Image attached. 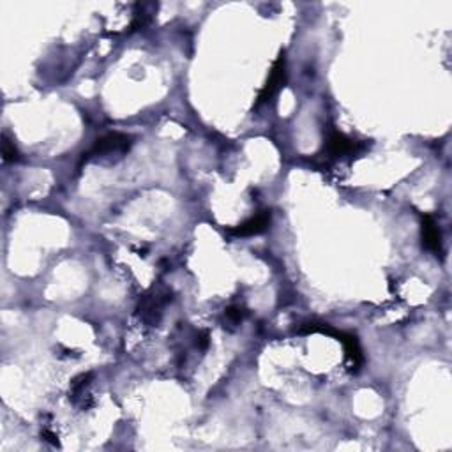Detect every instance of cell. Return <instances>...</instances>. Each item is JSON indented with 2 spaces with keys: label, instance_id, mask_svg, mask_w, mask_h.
<instances>
[{
  "label": "cell",
  "instance_id": "1",
  "mask_svg": "<svg viewBox=\"0 0 452 452\" xmlns=\"http://www.w3.org/2000/svg\"><path fill=\"white\" fill-rule=\"evenodd\" d=\"M131 136L124 133H108L94 142L90 150L83 154V158H106L111 154H126L131 147Z\"/></svg>",
  "mask_w": 452,
  "mask_h": 452
},
{
  "label": "cell",
  "instance_id": "2",
  "mask_svg": "<svg viewBox=\"0 0 452 452\" xmlns=\"http://www.w3.org/2000/svg\"><path fill=\"white\" fill-rule=\"evenodd\" d=\"M285 79H287V60H285V55L281 53V55L277 57L276 62H274L272 70H270V75L269 78H267V83L263 85L262 92H260L256 106L269 103V101L280 92L281 87L285 85Z\"/></svg>",
  "mask_w": 452,
  "mask_h": 452
},
{
  "label": "cell",
  "instance_id": "3",
  "mask_svg": "<svg viewBox=\"0 0 452 452\" xmlns=\"http://www.w3.org/2000/svg\"><path fill=\"white\" fill-rule=\"evenodd\" d=\"M168 301H172L170 294L147 295V297H143L142 301H140L138 313L142 314V318L147 321V324L155 325L159 321V318H161L162 307H165V304Z\"/></svg>",
  "mask_w": 452,
  "mask_h": 452
},
{
  "label": "cell",
  "instance_id": "4",
  "mask_svg": "<svg viewBox=\"0 0 452 452\" xmlns=\"http://www.w3.org/2000/svg\"><path fill=\"white\" fill-rule=\"evenodd\" d=\"M421 233H422V244H424V248L428 249V251H431L433 255L442 256L443 255L442 233H440V228L431 216H424V218H422Z\"/></svg>",
  "mask_w": 452,
  "mask_h": 452
},
{
  "label": "cell",
  "instance_id": "5",
  "mask_svg": "<svg viewBox=\"0 0 452 452\" xmlns=\"http://www.w3.org/2000/svg\"><path fill=\"white\" fill-rule=\"evenodd\" d=\"M270 226V212H260L255 218L248 219V221L241 223L235 228H231V235H237V237H253V235H260L265 230H269Z\"/></svg>",
  "mask_w": 452,
  "mask_h": 452
},
{
  "label": "cell",
  "instance_id": "6",
  "mask_svg": "<svg viewBox=\"0 0 452 452\" xmlns=\"http://www.w3.org/2000/svg\"><path fill=\"white\" fill-rule=\"evenodd\" d=\"M359 143L350 140L348 136L343 135V133L338 131H332L327 138V150L329 154L332 155H350V154H355L359 150Z\"/></svg>",
  "mask_w": 452,
  "mask_h": 452
},
{
  "label": "cell",
  "instance_id": "7",
  "mask_svg": "<svg viewBox=\"0 0 452 452\" xmlns=\"http://www.w3.org/2000/svg\"><path fill=\"white\" fill-rule=\"evenodd\" d=\"M2 155L6 162H14L20 159V152H18L16 145H14V142H11L6 135H4L2 138Z\"/></svg>",
  "mask_w": 452,
  "mask_h": 452
},
{
  "label": "cell",
  "instance_id": "8",
  "mask_svg": "<svg viewBox=\"0 0 452 452\" xmlns=\"http://www.w3.org/2000/svg\"><path fill=\"white\" fill-rule=\"evenodd\" d=\"M244 316H246V311L244 307L241 306H230L225 309V318L230 321V324H241Z\"/></svg>",
  "mask_w": 452,
  "mask_h": 452
},
{
  "label": "cell",
  "instance_id": "9",
  "mask_svg": "<svg viewBox=\"0 0 452 452\" xmlns=\"http://www.w3.org/2000/svg\"><path fill=\"white\" fill-rule=\"evenodd\" d=\"M197 346L198 348H202V350H205L209 346V334L207 332H202L200 336H198L197 338Z\"/></svg>",
  "mask_w": 452,
  "mask_h": 452
}]
</instances>
